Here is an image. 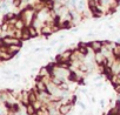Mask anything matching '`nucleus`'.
<instances>
[{
    "mask_svg": "<svg viewBox=\"0 0 120 115\" xmlns=\"http://www.w3.org/2000/svg\"><path fill=\"white\" fill-rule=\"evenodd\" d=\"M106 115H112V114H109V113H107V114H106Z\"/></svg>",
    "mask_w": 120,
    "mask_h": 115,
    "instance_id": "obj_21",
    "label": "nucleus"
},
{
    "mask_svg": "<svg viewBox=\"0 0 120 115\" xmlns=\"http://www.w3.org/2000/svg\"><path fill=\"white\" fill-rule=\"evenodd\" d=\"M47 115H61V114L59 113V108L47 107Z\"/></svg>",
    "mask_w": 120,
    "mask_h": 115,
    "instance_id": "obj_12",
    "label": "nucleus"
},
{
    "mask_svg": "<svg viewBox=\"0 0 120 115\" xmlns=\"http://www.w3.org/2000/svg\"><path fill=\"white\" fill-rule=\"evenodd\" d=\"M99 103H100V107H101V108H105V106H106V103H105V100H102V99H101V100L99 101Z\"/></svg>",
    "mask_w": 120,
    "mask_h": 115,
    "instance_id": "obj_17",
    "label": "nucleus"
},
{
    "mask_svg": "<svg viewBox=\"0 0 120 115\" xmlns=\"http://www.w3.org/2000/svg\"><path fill=\"white\" fill-rule=\"evenodd\" d=\"M20 79H21V76H20L19 73H14V74H12V76H11V80H14V81L20 80Z\"/></svg>",
    "mask_w": 120,
    "mask_h": 115,
    "instance_id": "obj_13",
    "label": "nucleus"
},
{
    "mask_svg": "<svg viewBox=\"0 0 120 115\" xmlns=\"http://www.w3.org/2000/svg\"><path fill=\"white\" fill-rule=\"evenodd\" d=\"M0 42L5 46H18V47H22V41L15 36H10V35H5L4 38L0 39Z\"/></svg>",
    "mask_w": 120,
    "mask_h": 115,
    "instance_id": "obj_2",
    "label": "nucleus"
},
{
    "mask_svg": "<svg viewBox=\"0 0 120 115\" xmlns=\"http://www.w3.org/2000/svg\"><path fill=\"white\" fill-rule=\"evenodd\" d=\"M35 13H37V11H35L34 7L27 6V7H25V8H22V10L20 11V13L18 14V17L24 21L25 26L28 27V26L32 25V22H33V20H34V18H35Z\"/></svg>",
    "mask_w": 120,
    "mask_h": 115,
    "instance_id": "obj_1",
    "label": "nucleus"
},
{
    "mask_svg": "<svg viewBox=\"0 0 120 115\" xmlns=\"http://www.w3.org/2000/svg\"><path fill=\"white\" fill-rule=\"evenodd\" d=\"M51 1H53V0H39V3L42 4V5H47V4L51 3Z\"/></svg>",
    "mask_w": 120,
    "mask_h": 115,
    "instance_id": "obj_15",
    "label": "nucleus"
},
{
    "mask_svg": "<svg viewBox=\"0 0 120 115\" xmlns=\"http://www.w3.org/2000/svg\"><path fill=\"white\" fill-rule=\"evenodd\" d=\"M88 47L94 52V53H98L101 50L102 48V41L101 40H92L88 42Z\"/></svg>",
    "mask_w": 120,
    "mask_h": 115,
    "instance_id": "obj_3",
    "label": "nucleus"
},
{
    "mask_svg": "<svg viewBox=\"0 0 120 115\" xmlns=\"http://www.w3.org/2000/svg\"><path fill=\"white\" fill-rule=\"evenodd\" d=\"M27 31H28V33H30V36H31V39H33V38H37V36L40 34V32H39V31H38L35 27H33L32 25L27 27Z\"/></svg>",
    "mask_w": 120,
    "mask_h": 115,
    "instance_id": "obj_9",
    "label": "nucleus"
},
{
    "mask_svg": "<svg viewBox=\"0 0 120 115\" xmlns=\"http://www.w3.org/2000/svg\"><path fill=\"white\" fill-rule=\"evenodd\" d=\"M73 107L74 106H72L70 103H61V104H60V107H59V113L61 114V115H67L68 113L72 111Z\"/></svg>",
    "mask_w": 120,
    "mask_h": 115,
    "instance_id": "obj_5",
    "label": "nucleus"
},
{
    "mask_svg": "<svg viewBox=\"0 0 120 115\" xmlns=\"http://www.w3.org/2000/svg\"><path fill=\"white\" fill-rule=\"evenodd\" d=\"M80 92H81V94H84V95H86V93H87V88H85V87H82V88H80Z\"/></svg>",
    "mask_w": 120,
    "mask_h": 115,
    "instance_id": "obj_18",
    "label": "nucleus"
},
{
    "mask_svg": "<svg viewBox=\"0 0 120 115\" xmlns=\"http://www.w3.org/2000/svg\"><path fill=\"white\" fill-rule=\"evenodd\" d=\"M31 39V36H30V33H28V31H27V27H25L22 31H21V34H20V40L24 42V41H28Z\"/></svg>",
    "mask_w": 120,
    "mask_h": 115,
    "instance_id": "obj_10",
    "label": "nucleus"
},
{
    "mask_svg": "<svg viewBox=\"0 0 120 115\" xmlns=\"http://www.w3.org/2000/svg\"><path fill=\"white\" fill-rule=\"evenodd\" d=\"M58 42H59V41H58V40L55 39V40H52V41L49 42V45H51V46H54V45H56Z\"/></svg>",
    "mask_w": 120,
    "mask_h": 115,
    "instance_id": "obj_19",
    "label": "nucleus"
},
{
    "mask_svg": "<svg viewBox=\"0 0 120 115\" xmlns=\"http://www.w3.org/2000/svg\"><path fill=\"white\" fill-rule=\"evenodd\" d=\"M102 87V82H98L95 83V88H101Z\"/></svg>",
    "mask_w": 120,
    "mask_h": 115,
    "instance_id": "obj_20",
    "label": "nucleus"
},
{
    "mask_svg": "<svg viewBox=\"0 0 120 115\" xmlns=\"http://www.w3.org/2000/svg\"><path fill=\"white\" fill-rule=\"evenodd\" d=\"M13 26H14V28H15V29H18V31H22V29L26 27V26H25V24H24V21H22L19 17H18V19H17V21H15V24H14Z\"/></svg>",
    "mask_w": 120,
    "mask_h": 115,
    "instance_id": "obj_11",
    "label": "nucleus"
},
{
    "mask_svg": "<svg viewBox=\"0 0 120 115\" xmlns=\"http://www.w3.org/2000/svg\"><path fill=\"white\" fill-rule=\"evenodd\" d=\"M25 111L27 115H37V109L34 108V106L32 103H27L25 106Z\"/></svg>",
    "mask_w": 120,
    "mask_h": 115,
    "instance_id": "obj_8",
    "label": "nucleus"
},
{
    "mask_svg": "<svg viewBox=\"0 0 120 115\" xmlns=\"http://www.w3.org/2000/svg\"><path fill=\"white\" fill-rule=\"evenodd\" d=\"M38 101V92L35 90V88H32L31 90H28V103H34Z\"/></svg>",
    "mask_w": 120,
    "mask_h": 115,
    "instance_id": "obj_6",
    "label": "nucleus"
},
{
    "mask_svg": "<svg viewBox=\"0 0 120 115\" xmlns=\"http://www.w3.org/2000/svg\"><path fill=\"white\" fill-rule=\"evenodd\" d=\"M109 69L112 75H118L120 73V59H115L109 66Z\"/></svg>",
    "mask_w": 120,
    "mask_h": 115,
    "instance_id": "obj_4",
    "label": "nucleus"
},
{
    "mask_svg": "<svg viewBox=\"0 0 120 115\" xmlns=\"http://www.w3.org/2000/svg\"><path fill=\"white\" fill-rule=\"evenodd\" d=\"M114 90L120 95V85H116V86H114Z\"/></svg>",
    "mask_w": 120,
    "mask_h": 115,
    "instance_id": "obj_16",
    "label": "nucleus"
},
{
    "mask_svg": "<svg viewBox=\"0 0 120 115\" xmlns=\"http://www.w3.org/2000/svg\"><path fill=\"white\" fill-rule=\"evenodd\" d=\"M77 104H78V106H79V107H80V108H81L82 110H86V109H87L86 104H85V103H84L82 101H78V102H77Z\"/></svg>",
    "mask_w": 120,
    "mask_h": 115,
    "instance_id": "obj_14",
    "label": "nucleus"
},
{
    "mask_svg": "<svg viewBox=\"0 0 120 115\" xmlns=\"http://www.w3.org/2000/svg\"><path fill=\"white\" fill-rule=\"evenodd\" d=\"M34 88H35L37 92H46V90H47V83H45L42 80H40V81H35Z\"/></svg>",
    "mask_w": 120,
    "mask_h": 115,
    "instance_id": "obj_7",
    "label": "nucleus"
}]
</instances>
